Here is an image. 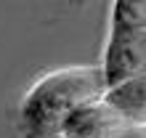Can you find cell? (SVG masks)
<instances>
[{
    "label": "cell",
    "mask_w": 146,
    "mask_h": 138,
    "mask_svg": "<svg viewBox=\"0 0 146 138\" xmlns=\"http://www.w3.org/2000/svg\"><path fill=\"white\" fill-rule=\"evenodd\" d=\"M111 138H146V127H135V125H130V127L119 130L117 135H111Z\"/></svg>",
    "instance_id": "obj_5"
},
{
    "label": "cell",
    "mask_w": 146,
    "mask_h": 138,
    "mask_svg": "<svg viewBox=\"0 0 146 138\" xmlns=\"http://www.w3.org/2000/svg\"><path fill=\"white\" fill-rule=\"evenodd\" d=\"M125 127L130 125L122 119V114L106 98H96L66 117L58 138H111Z\"/></svg>",
    "instance_id": "obj_3"
},
{
    "label": "cell",
    "mask_w": 146,
    "mask_h": 138,
    "mask_svg": "<svg viewBox=\"0 0 146 138\" xmlns=\"http://www.w3.org/2000/svg\"><path fill=\"white\" fill-rule=\"evenodd\" d=\"M104 98L122 114L127 125L146 127V74L111 85L104 93Z\"/></svg>",
    "instance_id": "obj_4"
},
{
    "label": "cell",
    "mask_w": 146,
    "mask_h": 138,
    "mask_svg": "<svg viewBox=\"0 0 146 138\" xmlns=\"http://www.w3.org/2000/svg\"><path fill=\"white\" fill-rule=\"evenodd\" d=\"M106 90L101 66H61L37 77L19 101L21 138H58L72 111L104 98Z\"/></svg>",
    "instance_id": "obj_1"
},
{
    "label": "cell",
    "mask_w": 146,
    "mask_h": 138,
    "mask_svg": "<svg viewBox=\"0 0 146 138\" xmlns=\"http://www.w3.org/2000/svg\"><path fill=\"white\" fill-rule=\"evenodd\" d=\"M101 72L109 88L146 74V27L122 19L114 8H109V34Z\"/></svg>",
    "instance_id": "obj_2"
}]
</instances>
